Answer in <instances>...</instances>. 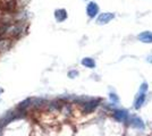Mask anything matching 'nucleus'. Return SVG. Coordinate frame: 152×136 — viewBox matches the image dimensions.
Here are the masks:
<instances>
[{
  "instance_id": "obj_1",
  "label": "nucleus",
  "mask_w": 152,
  "mask_h": 136,
  "mask_svg": "<svg viewBox=\"0 0 152 136\" xmlns=\"http://www.w3.org/2000/svg\"><path fill=\"white\" fill-rule=\"evenodd\" d=\"M17 7V0H0V10L6 14H12Z\"/></svg>"
},
{
  "instance_id": "obj_2",
  "label": "nucleus",
  "mask_w": 152,
  "mask_h": 136,
  "mask_svg": "<svg viewBox=\"0 0 152 136\" xmlns=\"http://www.w3.org/2000/svg\"><path fill=\"white\" fill-rule=\"evenodd\" d=\"M23 31H24V30H23L22 22H17V23H13L12 25L9 26V28H8V31H7L6 34H8V35L12 36V38H18Z\"/></svg>"
},
{
  "instance_id": "obj_3",
  "label": "nucleus",
  "mask_w": 152,
  "mask_h": 136,
  "mask_svg": "<svg viewBox=\"0 0 152 136\" xmlns=\"http://www.w3.org/2000/svg\"><path fill=\"white\" fill-rule=\"evenodd\" d=\"M114 18H115V14H113V13H104V14H101V15L98 17L96 22H98L99 24L103 25V24H108L110 20H113Z\"/></svg>"
},
{
  "instance_id": "obj_4",
  "label": "nucleus",
  "mask_w": 152,
  "mask_h": 136,
  "mask_svg": "<svg viewBox=\"0 0 152 136\" xmlns=\"http://www.w3.org/2000/svg\"><path fill=\"white\" fill-rule=\"evenodd\" d=\"M86 13H88V15H89V17H94V16H96V14L99 13V7H98V5L95 4V2H90L89 5H88V7H86Z\"/></svg>"
},
{
  "instance_id": "obj_5",
  "label": "nucleus",
  "mask_w": 152,
  "mask_h": 136,
  "mask_svg": "<svg viewBox=\"0 0 152 136\" xmlns=\"http://www.w3.org/2000/svg\"><path fill=\"white\" fill-rule=\"evenodd\" d=\"M55 17H56V20L58 23H61L67 18V12L65 9H57L55 12Z\"/></svg>"
},
{
  "instance_id": "obj_6",
  "label": "nucleus",
  "mask_w": 152,
  "mask_h": 136,
  "mask_svg": "<svg viewBox=\"0 0 152 136\" xmlns=\"http://www.w3.org/2000/svg\"><path fill=\"white\" fill-rule=\"evenodd\" d=\"M137 39L140 41H142V42H144V43H152V32H143L141 33L139 36H137Z\"/></svg>"
},
{
  "instance_id": "obj_7",
  "label": "nucleus",
  "mask_w": 152,
  "mask_h": 136,
  "mask_svg": "<svg viewBox=\"0 0 152 136\" xmlns=\"http://www.w3.org/2000/svg\"><path fill=\"white\" fill-rule=\"evenodd\" d=\"M10 48V40L9 39H0V52H5Z\"/></svg>"
},
{
  "instance_id": "obj_8",
  "label": "nucleus",
  "mask_w": 152,
  "mask_h": 136,
  "mask_svg": "<svg viewBox=\"0 0 152 136\" xmlns=\"http://www.w3.org/2000/svg\"><path fill=\"white\" fill-rule=\"evenodd\" d=\"M82 65L85 67H89V68H94L95 63L92 58H84L82 59Z\"/></svg>"
},
{
  "instance_id": "obj_9",
  "label": "nucleus",
  "mask_w": 152,
  "mask_h": 136,
  "mask_svg": "<svg viewBox=\"0 0 152 136\" xmlns=\"http://www.w3.org/2000/svg\"><path fill=\"white\" fill-rule=\"evenodd\" d=\"M115 118H116L117 120H125L127 118V112L124 110L116 111V112H115Z\"/></svg>"
},
{
  "instance_id": "obj_10",
  "label": "nucleus",
  "mask_w": 152,
  "mask_h": 136,
  "mask_svg": "<svg viewBox=\"0 0 152 136\" xmlns=\"http://www.w3.org/2000/svg\"><path fill=\"white\" fill-rule=\"evenodd\" d=\"M144 100H145V94H144V93H141V94H140V97H137V100H136V102H135V108H136V109H139L140 107L143 104Z\"/></svg>"
},
{
  "instance_id": "obj_11",
  "label": "nucleus",
  "mask_w": 152,
  "mask_h": 136,
  "mask_svg": "<svg viewBox=\"0 0 152 136\" xmlns=\"http://www.w3.org/2000/svg\"><path fill=\"white\" fill-rule=\"evenodd\" d=\"M133 125L134 126H136V127H141V128H143L144 126H143V124H142V120L141 119H139V118H135V119H133Z\"/></svg>"
},
{
  "instance_id": "obj_12",
  "label": "nucleus",
  "mask_w": 152,
  "mask_h": 136,
  "mask_svg": "<svg viewBox=\"0 0 152 136\" xmlns=\"http://www.w3.org/2000/svg\"><path fill=\"white\" fill-rule=\"evenodd\" d=\"M96 107V102H94V101H92V102H89V103H85V109L88 111L92 110L93 108H95Z\"/></svg>"
},
{
  "instance_id": "obj_13",
  "label": "nucleus",
  "mask_w": 152,
  "mask_h": 136,
  "mask_svg": "<svg viewBox=\"0 0 152 136\" xmlns=\"http://www.w3.org/2000/svg\"><path fill=\"white\" fill-rule=\"evenodd\" d=\"M77 75H78V71H69V73H68V76H69L70 78L76 77Z\"/></svg>"
},
{
  "instance_id": "obj_14",
  "label": "nucleus",
  "mask_w": 152,
  "mask_h": 136,
  "mask_svg": "<svg viewBox=\"0 0 152 136\" xmlns=\"http://www.w3.org/2000/svg\"><path fill=\"white\" fill-rule=\"evenodd\" d=\"M146 89H148V84H146V83H143L142 86H141V93H144L146 91Z\"/></svg>"
},
{
  "instance_id": "obj_15",
  "label": "nucleus",
  "mask_w": 152,
  "mask_h": 136,
  "mask_svg": "<svg viewBox=\"0 0 152 136\" xmlns=\"http://www.w3.org/2000/svg\"><path fill=\"white\" fill-rule=\"evenodd\" d=\"M148 61H149V63H152V56H150V57L148 58Z\"/></svg>"
},
{
  "instance_id": "obj_16",
  "label": "nucleus",
  "mask_w": 152,
  "mask_h": 136,
  "mask_svg": "<svg viewBox=\"0 0 152 136\" xmlns=\"http://www.w3.org/2000/svg\"><path fill=\"white\" fill-rule=\"evenodd\" d=\"M0 93H1V90H0Z\"/></svg>"
}]
</instances>
